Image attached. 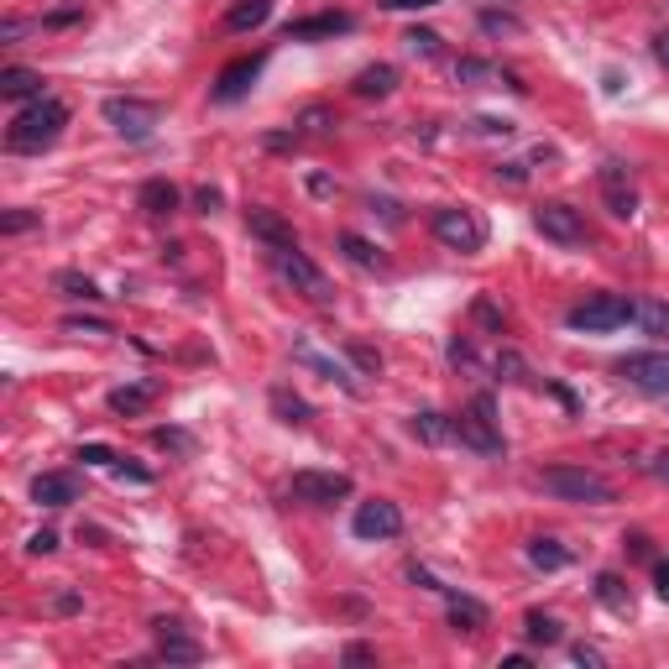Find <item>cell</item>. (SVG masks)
<instances>
[{"mask_svg": "<svg viewBox=\"0 0 669 669\" xmlns=\"http://www.w3.org/2000/svg\"><path fill=\"white\" fill-rule=\"evenodd\" d=\"M492 372H497L502 382H523V377H528V366H523V356H518V351H497Z\"/></svg>", "mask_w": 669, "mask_h": 669, "instance_id": "obj_36", "label": "cell"}, {"mask_svg": "<svg viewBox=\"0 0 669 669\" xmlns=\"http://www.w3.org/2000/svg\"><path fill=\"white\" fill-rule=\"evenodd\" d=\"M654 58L669 68V32H664V37H654Z\"/></svg>", "mask_w": 669, "mask_h": 669, "instance_id": "obj_55", "label": "cell"}, {"mask_svg": "<svg viewBox=\"0 0 669 669\" xmlns=\"http://www.w3.org/2000/svg\"><path fill=\"white\" fill-rule=\"evenodd\" d=\"M445 596H450V622L460 633H481V628H487V607H481L476 596H455V591H445Z\"/></svg>", "mask_w": 669, "mask_h": 669, "instance_id": "obj_24", "label": "cell"}, {"mask_svg": "<svg viewBox=\"0 0 669 669\" xmlns=\"http://www.w3.org/2000/svg\"><path fill=\"white\" fill-rule=\"evenodd\" d=\"M262 68H267V53H251V58L225 63V68H220V79H215V100H220V105H236L246 89L262 79Z\"/></svg>", "mask_w": 669, "mask_h": 669, "instance_id": "obj_13", "label": "cell"}, {"mask_svg": "<svg viewBox=\"0 0 669 669\" xmlns=\"http://www.w3.org/2000/svg\"><path fill=\"white\" fill-rule=\"evenodd\" d=\"M539 487L560 502H581V507H607L617 502V487L602 471H586V466H544L539 471Z\"/></svg>", "mask_w": 669, "mask_h": 669, "instance_id": "obj_2", "label": "cell"}, {"mask_svg": "<svg viewBox=\"0 0 669 669\" xmlns=\"http://www.w3.org/2000/svg\"><path fill=\"white\" fill-rule=\"evenodd\" d=\"M382 11H424V6H440V0H377Z\"/></svg>", "mask_w": 669, "mask_h": 669, "instance_id": "obj_45", "label": "cell"}, {"mask_svg": "<svg viewBox=\"0 0 669 669\" xmlns=\"http://www.w3.org/2000/svg\"><path fill=\"white\" fill-rule=\"evenodd\" d=\"M377 654L372 649H366V643H351V649H345V664H372Z\"/></svg>", "mask_w": 669, "mask_h": 669, "instance_id": "obj_49", "label": "cell"}, {"mask_svg": "<svg viewBox=\"0 0 669 669\" xmlns=\"http://www.w3.org/2000/svg\"><path fill=\"white\" fill-rule=\"evenodd\" d=\"M32 502L37 507H68V502H79V476H68V471H42L32 481Z\"/></svg>", "mask_w": 669, "mask_h": 669, "instance_id": "obj_14", "label": "cell"}, {"mask_svg": "<svg viewBox=\"0 0 669 669\" xmlns=\"http://www.w3.org/2000/svg\"><path fill=\"white\" fill-rule=\"evenodd\" d=\"M53 288L63 293V298H79V304H100V283L95 278H84V272H53Z\"/></svg>", "mask_w": 669, "mask_h": 669, "instance_id": "obj_27", "label": "cell"}, {"mask_svg": "<svg viewBox=\"0 0 669 669\" xmlns=\"http://www.w3.org/2000/svg\"><path fill=\"white\" fill-rule=\"evenodd\" d=\"M16 37H21V21L11 16V21H6V27H0V42H16Z\"/></svg>", "mask_w": 669, "mask_h": 669, "instance_id": "obj_56", "label": "cell"}, {"mask_svg": "<svg viewBox=\"0 0 669 669\" xmlns=\"http://www.w3.org/2000/svg\"><path fill=\"white\" fill-rule=\"evenodd\" d=\"M246 230H251L257 241H267L272 251H288V246H298L293 225H288L278 210H251V215H246Z\"/></svg>", "mask_w": 669, "mask_h": 669, "instance_id": "obj_17", "label": "cell"}, {"mask_svg": "<svg viewBox=\"0 0 669 669\" xmlns=\"http://www.w3.org/2000/svg\"><path fill=\"white\" fill-rule=\"evenodd\" d=\"M534 225L544 230V241H555V246H586V241H591L586 215L575 210V204H565V199L539 204V210H534Z\"/></svg>", "mask_w": 669, "mask_h": 669, "instance_id": "obj_7", "label": "cell"}, {"mask_svg": "<svg viewBox=\"0 0 669 669\" xmlns=\"http://www.w3.org/2000/svg\"><path fill=\"white\" fill-rule=\"evenodd\" d=\"M68 21H79V6H68V11H53L42 27H68Z\"/></svg>", "mask_w": 669, "mask_h": 669, "instance_id": "obj_51", "label": "cell"}, {"mask_svg": "<svg viewBox=\"0 0 669 669\" xmlns=\"http://www.w3.org/2000/svg\"><path fill=\"white\" fill-rule=\"evenodd\" d=\"M267 16H272V0H236V6H230V16H225V27H230V32H257Z\"/></svg>", "mask_w": 669, "mask_h": 669, "instance_id": "obj_25", "label": "cell"}, {"mask_svg": "<svg viewBox=\"0 0 669 669\" xmlns=\"http://www.w3.org/2000/svg\"><path fill=\"white\" fill-rule=\"evenodd\" d=\"M649 471H654V476L664 481V487H669V450H659V455L649 460Z\"/></svg>", "mask_w": 669, "mask_h": 669, "instance_id": "obj_50", "label": "cell"}, {"mask_svg": "<svg viewBox=\"0 0 669 669\" xmlns=\"http://www.w3.org/2000/svg\"><path fill=\"white\" fill-rule=\"evenodd\" d=\"M633 314H638L633 298H622V293H591L586 304H575L565 314V325L581 330V335H607V330H622Z\"/></svg>", "mask_w": 669, "mask_h": 669, "instance_id": "obj_3", "label": "cell"}, {"mask_svg": "<svg viewBox=\"0 0 669 669\" xmlns=\"http://www.w3.org/2000/svg\"><path fill=\"white\" fill-rule=\"evenodd\" d=\"M351 89L361 100H387L392 89H398V68H392V63H372V68H361V74H356Z\"/></svg>", "mask_w": 669, "mask_h": 669, "instance_id": "obj_18", "label": "cell"}, {"mask_svg": "<svg viewBox=\"0 0 669 669\" xmlns=\"http://www.w3.org/2000/svg\"><path fill=\"white\" fill-rule=\"evenodd\" d=\"M528 560H534L539 570H565L570 565V549L555 544V539H534V544H528Z\"/></svg>", "mask_w": 669, "mask_h": 669, "instance_id": "obj_32", "label": "cell"}, {"mask_svg": "<svg viewBox=\"0 0 669 669\" xmlns=\"http://www.w3.org/2000/svg\"><path fill=\"white\" fill-rule=\"evenodd\" d=\"M27 549H32V555H53V549H58V534H53V528H42V534L27 539Z\"/></svg>", "mask_w": 669, "mask_h": 669, "instance_id": "obj_43", "label": "cell"}, {"mask_svg": "<svg viewBox=\"0 0 669 669\" xmlns=\"http://www.w3.org/2000/svg\"><path fill=\"white\" fill-rule=\"evenodd\" d=\"M100 115L126 136V142H147L152 126L163 121V105H157V100H136V95H110V100L100 105Z\"/></svg>", "mask_w": 669, "mask_h": 669, "instance_id": "obj_5", "label": "cell"}, {"mask_svg": "<svg viewBox=\"0 0 669 669\" xmlns=\"http://www.w3.org/2000/svg\"><path fill=\"white\" fill-rule=\"evenodd\" d=\"M413 434H419L424 445H455L460 440V429H455V419H445V413H434V408H424V413H413Z\"/></svg>", "mask_w": 669, "mask_h": 669, "instance_id": "obj_20", "label": "cell"}, {"mask_svg": "<svg viewBox=\"0 0 669 669\" xmlns=\"http://www.w3.org/2000/svg\"><path fill=\"white\" fill-rule=\"evenodd\" d=\"M455 79H460V84H513V89H523L518 74H507V68H497V63H487V58H460V63H455Z\"/></svg>", "mask_w": 669, "mask_h": 669, "instance_id": "obj_19", "label": "cell"}, {"mask_svg": "<svg viewBox=\"0 0 669 669\" xmlns=\"http://www.w3.org/2000/svg\"><path fill=\"white\" fill-rule=\"evenodd\" d=\"M596 602H602L607 612H622V617H628L633 612V596H628V586H622V575H596Z\"/></svg>", "mask_w": 669, "mask_h": 669, "instance_id": "obj_28", "label": "cell"}, {"mask_svg": "<svg viewBox=\"0 0 669 669\" xmlns=\"http://www.w3.org/2000/svg\"><path fill=\"white\" fill-rule=\"evenodd\" d=\"M272 413H278L283 424H309L314 419V408L298 398V392H288V387H272Z\"/></svg>", "mask_w": 669, "mask_h": 669, "instance_id": "obj_30", "label": "cell"}, {"mask_svg": "<svg viewBox=\"0 0 669 669\" xmlns=\"http://www.w3.org/2000/svg\"><path fill=\"white\" fill-rule=\"evenodd\" d=\"M304 131H330V110H304Z\"/></svg>", "mask_w": 669, "mask_h": 669, "instance_id": "obj_46", "label": "cell"}, {"mask_svg": "<svg viewBox=\"0 0 669 669\" xmlns=\"http://www.w3.org/2000/svg\"><path fill=\"white\" fill-rule=\"evenodd\" d=\"M450 361H455V366H476V351H471L466 340H450Z\"/></svg>", "mask_w": 669, "mask_h": 669, "instance_id": "obj_47", "label": "cell"}, {"mask_svg": "<svg viewBox=\"0 0 669 669\" xmlns=\"http://www.w3.org/2000/svg\"><path fill=\"white\" fill-rule=\"evenodd\" d=\"M152 440L163 445V450H178V455H189V450H194V440H189V434H183V429H157Z\"/></svg>", "mask_w": 669, "mask_h": 669, "instance_id": "obj_40", "label": "cell"}, {"mask_svg": "<svg viewBox=\"0 0 669 669\" xmlns=\"http://www.w3.org/2000/svg\"><path fill=\"white\" fill-rule=\"evenodd\" d=\"M194 204H199L204 215H210V210H220V189H199V194H194Z\"/></svg>", "mask_w": 669, "mask_h": 669, "instance_id": "obj_48", "label": "cell"}, {"mask_svg": "<svg viewBox=\"0 0 669 669\" xmlns=\"http://www.w3.org/2000/svg\"><path fill=\"white\" fill-rule=\"evenodd\" d=\"M602 199H607V210L617 215V220H633L638 215V189H633V173H628V163H617V157H607L602 163Z\"/></svg>", "mask_w": 669, "mask_h": 669, "instance_id": "obj_12", "label": "cell"}, {"mask_svg": "<svg viewBox=\"0 0 669 669\" xmlns=\"http://www.w3.org/2000/svg\"><path fill=\"white\" fill-rule=\"evenodd\" d=\"M63 330H68V335H115L105 319H84V314H68V319H63Z\"/></svg>", "mask_w": 669, "mask_h": 669, "instance_id": "obj_38", "label": "cell"}, {"mask_svg": "<svg viewBox=\"0 0 669 669\" xmlns=\"http://www.w3.org/2000/svg\"><path fill=\"white\" fill-rule=\"evenodd\" d=\"M136 204H142L147 215H173L178 210V189L168 178H147L142 189H136Z\"/></svg>", "mask_w": 669, "mask_h": 669, "instance_id": "obj_21", "label": "cell"}, {"mask_svg": "<svg viewBox=\"0 0 669 669\" xmlns=\"http://www.w3.org/2000/svg\"><path fill=\"white\" fill-rule=\"evenodd\" d=\"M575 664H581V669H602L607 659H602V649H591V643H575Z\"/></svg>", "mask_w": 669, "mask_h": 669, "instance_id": "obj_44", "label": "cell"}, {"mask_svg": "<svg viewBox=\"0 0 669 669\" xmlns=\"http://www.w3.org/2000/svg\"><path fill=\"white\" fill-rule=\"evenodd\" d=\"M497 173H507V183H523V178H528V173H523V163H502Z\"/></svg>", "mask_w": 669, "mask_h": 669, "instance_id": "obj_53", "label": "cell"}, {"mask_svg": "<svg viewBox=\"0 0 669 669\" xmlns=\"http://www.w3.org/2000/svg\"><path fill=\"white\" fill-rule=\"evenodd\" d=\"M455 429H460V445H471L476 455H502V429H497V398L492 392H476L471 413L455 419Z\"/></svg>", "mask_w": 669, "mask_h": 669, "instance_id": "obj_6", "label": "cell"}, {"mask_svg": "<svg viewBox=\"0 0 669 669\" xmlns=\"http://www.w3.org/2000/svg\"><path fill=\"white\" fill-rule=\"evenodd\" d=\"M288 492H293V502L330 507V502H340V497H351V476H345V471H293Z\"/></svg>", "mask_w": 669, "mask_h": 669, "instance_id": "obj_10", "label": "cell"}, {"mask_svg": "<svg viewBox=\"0 0 669 669\" xmlns=\"http://www.w3.org/2000/svg\"><path fill=\"white\" fill-rule=\"evenodd\" d=\"M309 194H319V199H325V194H335V183H330L325 173H314V178H309Z\"/></svg>", "mask_w": 669, "mask_h": 669, "instance_id": "obj_52", "label": "cell"}, {"mask_svg": "<svg viewBox=\"0 0 669 669\" xmlns=\"http://www.w3.org/2000/svg\"><path fill=\"white\" fill-rule=\"evenodd\" d=\"M403 42H408V53H419V58H440V32H429V27H413Z\"/></svg>", "mask_w": 669, "mask_h": 669, "instance_id": "obj_35", "label": "cell"}, {"mask_svg": "<svg viewBox=\"0 0 669 669\" xmlns=\"http://www.w3.org/2000/svg\"><path fill=\"white\" fill-rule=\"evenodd\" d=\"M351 534H356V539H398V534H403V507L387 502V497L361 502L356 518H351Z\"/></svg>", "mask_w": 669, "mask_h": 669, "instance_id": "obj_11", "label": "cell"}, {"mask_svg": "<svg viewBox=\"0 0 669 669\" xmlns=\"http://www.w3.org/2000/svg\"><path fill=\"white\" fill-rule=\"evenodd\" d=\"M356 21L345 16V11H325V16H304V21H288V42H314V37H340V32H351Z\"/></svg>", "mask_w": 669, "mask_h": 669, "instance_id": "obj_16", "label": "cell"}, {"mask_svg": "<svg viewBox=\"0 0 669 669\" xmlns=\"http://www.w3.org/2000/svg\"><path fill=\"white\" fill-rule=\"evenodd\" d=\"M638 325L643 335H669V304H659V298H649V304H638Z\"/></svg>", "mask_w": 669, "mask_h": 669, "instance_id": "obj_33", "label": "cell"}, {"mask_svg": "<svg viewBox=\"0 0 669 669\" xmlns=\"http://www.w3.org/2000/svg\"><path fill=\"white\" fill-rule=\"evenodd\" d=\"M523 633H528V643H544V649H555V643L565 638V628L549 612H528L523 617Z\"/></svg>", "mask_w": 669, "mask_h": 669, "instance_id": "obj_31", "label": "cell"}, {"mask_svg": "<svg viewBox=\"0 0 669 669\" xmlns=\"http://www.w3.org/2000/svg\"><path fill=\"white\" fill-rule=\"evenodd\" d=\"M157 392H163L157 382H131V387H115L105 403H110V413H126V419H131V413H142V408L157 398Z\"/></svg>", "mask_w": 669, "mask_h": 669, "instance_id": "obj_22", "label": "cell"}, {"mask_svg": "<svg viewBox=\"0 0 669 669\" xmlns=\"http://www.w3.org/2000/svg\"><path fill=\"white\" fill-rule=\"evenodd\" d=\"M0 95L6 100H42V74H32V68H6L0 74Z\"/></svg>", "mask_w": 669, "mask_h": 669, "instance_id": "obj_23", "label": "cell"}, {"mask_svg": "<svg viewBox=\"0 0 669 669\" xmlns=\"http://www.w3.org/2000/svg\"><path fill=\"white\" fill-rule=\"evenodd\" d=\"M340 251H345V257H351L356 267H366V272H382V267H387V257H382V251H377L372 241H366V236H351V230L340 236Z\"/></svg>", "mask_w": 669, "mask_h": 669, "instance_id": "obj_29", "label": "cell"}, {"mask_svg": "<svg viewBox=\"0 0 669 669\" xmlns=\"http://www.w3.org/2000/svg\"><path fill=\"white\" fill-rule=\"evenodd\" d=\"M617 372L628 377V387L649 392V398H669V356L664 351H633L617 361Z\"/></svg>", "mask_w": 669, "mask_h": 669, "instance_id": "obj_8", "label": "cell"}, {"mask_svg": "<svg viewBox=\"0 0 669 669\" xmlns=\"http://www.w3.org/2000/svg\"><path fill=\"white\" fill-rule=\"evenodd\" d=\"M654 581H659V596L669 602V565H654Z\"/></svg>", "mask_w": 669, "mask_h": 669, "instance_id": "obj_54", "label": "cell"}, {"mask_svg": "<svg viewBox=\"0 0 669 669\" xmlns=\"http://www.w3.org/2000/svg\"><path fill=\"white\" fill-rule=\"evenodd\" d=\"M471 314H476L487 330H497V335H502V309L492 304V298H476V309H471Z\"/></svg>", "mask_w": 669, "mask_h": 669, "instance_id": "obj_41", "label": "cell"}, {"mask_svg": "<svg viewBox=\"0 0 669 669\" xmlns=\"http://www.w3.org/2000/svg\"><path fill=\"white\" fill-rule=\"evenodd\" d=\"M152 628H157V659H168V664H199L204 659V649L194 638H183L178 622H152Z\"/></svg>", "mask_w": 669, "mask_h": 669, "instance_id": "obj_15", "label": "cell"}, {"mask_svg": "<svg viewBox=\"0 0 669 669\" xmlns=\"http://www.w3.org/2000/svg\"><path fill=\"white\" fill-rule=\"evenodd\" d=\"M293 361H304V366H314V372H319V377H330V382H340L345 392H356V377H351V372H345V366H340V361H330V356H319V351H314V345H298V351H293Z\"/></svg>", "mask_w": 669, "mask_h": 669, "instance_id": "obj_26", "label": "cell"}, {"mask_svg": "<svg viewBox=\"0 0 669 669\" xmlns=\"http://www.w3.org/2000/svg\"><path fill=\"white\" fill-rule=\"evenodd\" d=\"M68 126V105L53 100V95H42V100H27V110H16V121L6 131V147L11 152H42V147H53L58 136Z\"/></svg>", "mask_w": 669, "mask_h": 669, "instance_id": "obj_1", "label": "cell"}, {"mask_svg": "<svg viewBox=\"0 0 669 669\" xmlns=\"http://www.w3.org/2000/svg\"><path fill=\"white\" fill-rule=\"evenodd\" d=\"M345 356H351L366 377H377V372H382V356L372 351V345H361V340H356V345H345Z\"/></svg>", "mask_w": 669, "mask_h": 669, "instance_id": "obj_37", "label": "cell"}, {"mask_svg": "<svg viewBox=\"0 0 669 669\" xmlns=\"http://www.w3.org/2000/svg\"><path fill=\"white\" fill-rule=\"evenodd\" d=\"M272 262H278V272H283V278H288L298 293H309L314 304H330V298H335L330 278H325V272H319V267H314V262L304 257V251H298V246H288V251H272Z\"/></svg>", "mask_w": 669, "mask_h": 669, "instance_id": "obj_9", "label": "cell"}, {"mask_svg": "<svg viewBox=\"0 0 669 669\" xmlns=\"http://www.w3.org/2000/svg\"><path fill=\"white\" fill-rule=\"evenodd\" d=\"M429 230H434V241H440L445 251H460V257H471V251L487 246V225H481L471 210H460V204H445V210H434Z\"/></svg>", "mask_w": 669, "mask_h": 669, "instance_id": "obj_4", "label": "cell"}, {"mask_svg": "<svg viewBox=\"0 0 669 669\" xmlns=\"http://www.w3.org/2000/svg\"><path fill=\"white\" fill-rule=\"evenodd\" d=\"M42 225V210H11L0 215V236H21V230H37Z\"/></svg>", "mask_w": 669, "mask_h": 669, "instance_id": "obj_34", "label": "cell"}, {"mask_svg": "<svg viewBox=\"0 0 669 669\" xmlns=\"http://www.w3.org/2000/svg\"><path fill=\"white\" fill-rule=\"evenodd\" d=\"M79 460H84V466H115V450L110 445H84Z\"/></svg>", "mask_w": 669, "mask_h": 669, "instance_id": "obj_42", "label": "cell"}, {"mask_svg": "<svg viewBox=\"0 0 669 669\" xmlns=\"http://www.w3.org/2000/svg\"><path fill=\"white\" fill-rule=\"evenodd\" d=\"M481 32H523V21L507 11H481Z\"/></svg>", "mask_w": 669, "mask_h": 669, "instance_id": "obj_39", "label": "cell"}]
</instances>
